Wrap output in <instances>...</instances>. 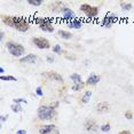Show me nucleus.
<instances>
[{
  "instance_id": "2",
  "label": "nucleus",
  "mask_w": 134,
  "mask_h": 134,
  "mask_svg": "<svg viewBox=\"0 0 134 134\" xmlns=\"http://www.w3.org/2000/svg\"><path fill=\"white\" fill-rule=\"evenodd\" d=\"M37 116L40 120L51 121V120H54L57 117V111H56V109H54L52 105L42 104L38 108Z\"/></svg>"
},
{
  "instance_id": "6",
  "label": "nucleus",
  "mask_w": 134,
  "mask_h": 134,
  "mask_svg": "<svg viewBox=\"0 0 134 134\" xmlns=\"http://www.w3.org/2000/svg\"><path fill=\"white\" fill-rule=\"evenodd\" d=\"M31 42L33 46H36L39 49H48V48H51L49 40L44 37H33L31 39Z\"/></svg>"
},
{
  "instance_id": "11",
  "label": "nucleus",
  "mask_w": 134,
  "mask_h": 134,
  "mask_svg": "<svg viewBox=\"0 0 134 134\" xmlns=\"http://www.w3.org/2000/svg\"><path fill=\"white\" fill-rule=\"evenodd\" d=\"M95 110L97 114H108V112L110 111V104L105 101L99 102L95 107Z\"/></svg>"
},
{
  "instance_id": "7",
  "label": "nucleus",
  "mask_w": 134,
  "mask_h": 134,
  "mask_svg": "<svg viewBox=\"0 0 134 134\" xmlns=\"http://www.w3.org/2000/svg\"><path fill=\"white\" fill-rule=\"evenodd\" d=\"M118 21V16L115 13H109L107 14L101 21V26L103 28H111L112 25Z\"/></svg>"
},
{
  "instance_id": "16",
  "label": "nucleus",
  "mask_w": 134,
  "mask_h": 134,
  "mask_svg": "<svg viewBox=\"0 0 134 134\" xmlns=\"http://www.w3.org/2000/svg\"><path fill=\"white\" fill-rule=\"evenodd\" d=\"M68 26L70 29L78 30V29H80L81 26H83V22H81V20H79V19H75L74 21H71V22L68 23Z\"/></svg>"
},
{
  "instance_id": "4",
  "label": "nucleus",
  "mask_w": 134,
  "mask_h": 134,
  "mask_svg": "<svg viewBox=\"0 0 134 134\" xmlns=\"http://www.w3.org/2000/svg\"><path fill=\"white\" fill-rule=\"evenodd\" d=\"M6 48H7L8 53L10 54L12 56L14 57H23V54L25 53V48H24L23 45H21L20 42L9 40L6 42Z\"/></svg>"
},
{
  "instance_id": "21",
  "label": "nucleus",
  "mask_w": 134,
  "mask_h": 134,
  "mask_svg": "<svg viewBox=\"0 0 134 134\" xmlns=\"http://www.w3.org/2000/svg\"><path fill=\"white\" fill-rule=\"evenodd\" d=\"M0 80L2 81H17V79L14 77V76H5V75H1L0 76Z\"/></svg>"
},
{
  "instance_id": "24",
  "label": "nucleus",
  "mask_w": 134,
  "mask_h": 134,
  "mask_svg": "<svg viewBox=\"0 0 134 134\" xmlns=\"http://www.w3.org/2000/svg\"><path fill=\"white\" fill-rule=\"evenodd\" d=\"M28 4L31 6H35V7H38V6L42 5V1L41 0H28Z\"/></svg>"
},
{
  "instance_id": "3",
  "label": "nucleus",
  "mask_w": 134,
  "mask_h": 134,
  "mask_svg": "<svg viewBox=\"0 0 134 134\" xmlns=\"http://www.w3.org/2000/svg\"><path fill=\"white\" fill-rule=\"evenodd\" d=\"M33 23H36L38 25V28L44 32H47V33H52L54 32V23H53V20L49 19V17H35L33 19Z\"/></svg>"
},
{
  "instance_id": "22",
  "label": "nucleus",
  "mask_w": 134,
  "mask_h": 134,
  "mask_svg": "<svg viewBox=\"0 0 134 134\" xmlns=\"http://www.w3.org/2000/svg\"><path fill=\"white\" fill-rule=\"evenodd\" d=\"M10 109H12V111L13 112H21L23 110L22 109V107H21V104H17V103H13V104L10 105Z\"/></svg>"
},
{
  "instance_id": "15",
  "label": "nucleus",
  "mask_w": 134,
  "mask_h": 134,
  "mask_svg": "<svg viewBox=\"0 0 134 134\" xmlns=\"http://www.w3.org/2000/svg\"><path fill=\"white\" fill-rule=\"evenodd\" d=\"M57 35H59V37L61 39H63V40H69V39H71L72 37H74L72 33L70 31H66V30H59Z\"/></svg>"
},
{
  "instance_id": "14",
  "label": "nucleus",
  "mask_w": 134,
  "mask_h": 134,
  "mask_svg": "<svg viewBox=\"0 0 134 134\" xmlns=\"http://www.w3.org/2000/svg\"><path fill=\"white\" fill-rule=\"evenodd\" d=\"M100 76H97L95 74H91L90 76H88V78H87V80H86V84L87 86H95V85L99 84V81H100Z\"/></svg>"
},
{
  "instance_id": "18",
  "label": "nucleus",
  "mask_w": 134,
  "mask_h": 134,
  "mask_svg": "<svg viewBox=\"0 0 134 134\" xmlns=\"http://www.w3.org/2000/svg\"><path fill=\"white\" fill-rule=\"evenodd\" d=\"M63 8H64L63 7V4L62 2H60V1L54 2V4H52V6H51V9L53 12H62Z\"/></svg>"
},
{
  "instance_id": "5",
  "label": "nucleus",
  "mask_w": 134,
  "mask_h": 134,
  "mask_svg": "<svg viewBox=\"0 0 134 134\" xmlns=\"http://www.w3.org/2000/svg\"><path fill=\"white\" fill-rule=\"evenodd\" d=\"M79 9H80V12H83L85 14V16L88 17V19H95V17H97L99 12H100L97 6H93V5H90V4L80 5Z\"/></svg>"
},
{
  "instance_id": "35",
  "label": "nucleus",
  "mask_w": 134,
  "mask_h": 134,
  "mask_svg": "<svg viewBox=\"0 0 134 134\" xmlns=\"http://www.w3.org/2000/svg\"><path fill=\"white\" fill-rule=\"evenodd\" d=\"M4 38H5V32L4 31H0V40H4Z\"/></svg>"
},
{
  "instance_id": "33",
  "label": "nucleus",
  "mask_w": 134,
  "mask_h": 134,
  "mask_svg": "<svg viewBox=\"0 0 134 134\" xmlns=\"http://www.w3.org/2000/svg\"><path fill=\"white\" fill-rule=\"evenodd\" d=\"M51 105L53 107L54 109H57V108H59V105H60V102H59V101H56V102H53V103H52Z\"/></svg>"
},
{
  "instance_id": "34",
  "label": "nucleus",
  "mask_w": 134,
  "mask_h": 134,
  "mask_svg": "<svg viewBox=\"0 0 134 134\" xmlns=\"http://www.w3.org/2000/svg\"><path fill=\"white\" fill-rule=\"evenodd\" d=\"M118 134H132V133H131V131H129V130H124V131H121V132H119Z\"/></svg>"
},
{
  "instance_id": "20",
  "label": "nucleus",
  "mask_w": 134,
  "mask_h": 134,
  "mask_svg": "<svg viewBox=\"0 0 134 134\" xmlns=\"http://www.w3.org/2000/svg\"><path fill=\"white\" fill-rule=\"evenodd\" d=\"M119 6H120V8L123 12H129V10L132 9V7H133L132 4H131V2H127V1H121Z\"/></svg>"
},
{
  "instance_id": "29",
  "label": "nucleus",
  "mask_w": 134,
  "mask_h": 134,
  "mask_svg": "<svg viewBox=\"0 0 134 134\" xmlns=\"http://www.w3.org/2000/svg\"><path fill=\"white\" fill-rule=\"evenodd\" d=\"M13 103H17V104H21V103H26V100L22 99V97H19V99H14Z\"/></svg>"
},
{
  "instance_id": "27",
  "label": "nucleus",
  "mask_w": 134,
  "mask_h": 134,
  "mask_svg": "<svg viewBox=\"0 0 134 134\" xmlns=\"http://www.w3.org/2000/svg\"><path fill=\"white\" fill-rule=\"evenodd\" d=\"M124 116H125V118H126V119H129V120L133 119V111H132V110H127V111H125Z\"/></svg>"
},
{
  "instance_id": "19",
  "label": "nucleus",
  "mask_w": 134,
  "mask_h": 134,
  "mask_svg": "<svg viewBox=\"0 0 134 134\" xmlns=\"http://www.w3.org/2000/svg\"><path fill=\"white\" fill-rule=\"evenodd\" d=\"M91 97H92V91H86L84 95L81 96V103H84V104L88 103L91 100Z\"/></svg>"
},
{
  "instance_id": "8",
  "label": "nucleus",
  "mask_w": 134,
  "mask_h": 134,
  "mask_svg": "<svg viewBox=\"0 0 134 134\" xmlns=\"http://www.w3.org/2000/svg\"><path fill=\"white\" fill-rule=\"evenodd\" d=\"M39 134H60V131L54 124H47L39 127Z\"/></svg>"
},
{
  "instance_id": "30",
  "label": "nucleus",
  "mask_w": 134,
  "mask_h": 134,
  "mask_svg": "<svg viewBox=\"0 0 134 134\" xmlns=\"http://www.w3.org/2000/svg\"><path fill=\"white\" fill-rule=\"evenodd\" d=\"M36 94H37L38 96H42L44 95V92H42V88L40 86H38L37 88H36Z\"/></svg>"
},
{
  "instance_id": "36",
  "label": "nucleus",
  "mask_w": 134,
  "mask_h": 134,
  "mask_svg": "<svg viewBox=\"0 0 134 134\" xmlns=\"http://www.w3.org/2000/svg\"><path fill=\"white\" fill-rule=\"evenodd\" d=\"M16 134H26V131L25 130H19L16 132Z\"/></svg>"
},
{
  "instance_id": "13",
  "label": "nucleus",
  "mask_w": 134,
  "mask_h": 134,
  "mask_svg": "<svg viewBox=\"0 0 134 134\" xmlns=\"http://www.w3.org/2000/svg\"><path fill=\"white\" fill-rule=\"evenodd\" d=\"M38 57L36 54H26L25 56L21 57L20 59V62L21 63H28V64H35L37 62Z\"/></svg>"
},
{
  "instance_id": "17",
  "label": "nucleus",
  "mask_w": 134,
  "mask_h": 134,
  "mask_svg": "<svg viewBox=\"0 0 134 134\" xmlns=\"http://www.w3.org/2000/svg\"><path fill=\"white\" fill-rule=\"evenodd\" d=\"M71 80L74 81V85H79V84H84L83 83V79H81V76L79 74H72L70 76Z\"/></svg>"
},
{
  "instance_id": "23",
  "label": "nucleus",
  "mask_w": 134,
  "mask_h": 134,
  "mask_svg": "<svg viewBox=\"0 0 134 134\" xmlns=\"http://www.w3.org/2000/svg\"><path fill=\"white\" fill-rule=\"evenodd\" d=\"M110 129H111V126H110V124H109V123L103 124V125H101V126H100V131H102V132H104V133L109 132V131H110Z\"/></svg>"
},
{
  "instance_id": "32",
  "label": "nucleus",
  "mask_w": 134,
  "mask_h": 134,
  "mask_svg": "<svg viewBox=\"0 0 134 134\" xmlns=\"http://www.w3.org/2000/svg\"><path fill=\"white\" fill-rule=\"evenodd\" d=\"M46 61H47L48 63H54V61H55V60H54L53 56H47L46 57Z\"/></svg>"
},
{
  "instance_id": "31",
  "label": "nucleus",
  "mask_w": 134,
  "mask_h": 134,
  "mask_svg": "<svg viewBox=\"0 0 134 134\" xmlns=\"http://www.w3.org/2000/svg\"><path fill=\"white\" fill-rule=\"evenodd\" d=\"M8 118H9V117H8V115H2L1 117H0V120H1V123H5Z\"/></svg>"
},
{
  "instance_id": "26",
  "label": "nucleus",
  "mask_w": 134,
  "mask_h": 134,
  "mask_svg": "<svg viewBox=\"0 0 134 134\" xmlns=\"http://www.w3.org/2000/svg\"><path fill=\"white\" fill-rule=\"evenodd\" d=\"M86 84H79V85H72V91H75V92H78V91H81L84 88V86Z\"/></svg>"
},
{
  "instance_id": "9",
  "label": "nucleus",
  "mask_w": 134,
  "mask_h": 134,
  "mask_svg": "<svg viewBox=\"0 0 134 134\" xmlns=\"http://www.w3.org/2000/svg\"><path fill=\"white\" fill-rule=\"evenodd\" d=\"M84 127H85V130L87 131V132H90V133H96L97 131H99L100 129V126L96 124V121L94 120V119H86V121H85V124H84Z\"/></svg>"
},
{
  "instance_id": "37",
  "label": "nucleus",
  "mask_w": 134,
  "mask_h": 134,
  "mask_svg": "<svg viewBox=\"0 0 134 134\" xmlns=\"http://www.w3.org/2000/svg\"><path fill=\"white\" fill-rule=\"evenodd\" d=\"M4 72H5V69L2 66H0V75H4Z\"/></svg>"
},
{
  "instance_id": "12",
  "label": "nucleus",
  "mask_w": 134,
  "mask_h": 134,
  "mask_svg": "<svg viewBox=\"0 0 134 134\" xmlns=\"http://www.w3.org/2000/svg\"><path fill=\"white\" fill-rule=\"evenodd\" d=\"M42 76L47 77L48 79H51V80L59 81V83H63V77L59 74V72H55V71H47V72H45V74H42Z\"/></svg>"
},
{
  "instance_id": "25",
  "label": "nucleus",
  "mask_w": 134,
  "mask_h": 134,
  "mask_svg": "<svg viewBox=\"0 0 134 134\" xmlns=\"http://www.w3.org/2000/svg\"><path fill=\"white\" fill-rule=\"evenodd\" d=\"M53 53H54V54H62V53H63L62 47H61L60 45H54V47H53Z\"/></svg>"
},
{
  "instance_id": "28",
  "label": "nucleus",
  "mask_w": 134,
  "mask_h": 134,
  "mask_svg": "<svg viewBox=\"0 0 134 134\" xmlns=\"http://www.w3.org/2000/svg\"><path fill=\"white\" fill-rule=\"evenodd\" d=\"M63 53H64V56L66 57L68 60H70V61H75L77 57H76L75 55H69L70 53H68V52H65V51H63Z\"/></svg>"
},
{
  "instance_id": "10",
  "label": "nucleus",
  "mask_w": 134,
  "mask_h": 134,
  "mask_svg": "<svg viewBox=\"0 0 134 134\" xmlns=\"http://www.w3.org/2000/svg\"><path fill=\"white\" fill-rule=\"evenodd\" d=\"M62 19H63V21H65L66 23L74 21L76 19L75 12L72 9H70L69 7H64V8H63V10H62Z\"/></svg>"
},
{
  "instance_id": "1",
  "label": "nucleus",
  "mask_w": 134,
  "mask_h": 134,
  "mask_svg": "<svg viewBox=\"0 0 134 134\" xmlns=\"http://www.w3.org/2000/svg\"><path fill=\"white\" fill-rule=\"evenodd\" d=\"M1 22L5 25L9 26L12 29H15L20 32H26L29 31L31 22L29 19L24 16H13V15H2Z\"/></svg>"
}]
</instances>
